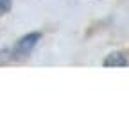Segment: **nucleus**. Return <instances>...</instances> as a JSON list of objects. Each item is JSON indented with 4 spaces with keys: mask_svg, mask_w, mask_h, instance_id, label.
Returning a JSON list of instances; mask_svg holds the SVG:
<instances>
[{
    "mask_svg": "<svg viewBox=\"0 0 129 134\" xmlns=\"http://www.w3.org/2000/svg\"><path fill=\"white\" fill-rule=\"evenodd\" d=\"M13 7V0H0V16L7 14Z\"/></svg>",
    "mask_w": 129,
    "mask_h": 134,
    "instance_id": "nucleus-3",
    "label": "nucleus"
},
{
    "mask_svg": "<svg viewBox=\"0 0 129 134\" xmlns=\"http://www.w3.org/2000/svg\"><path fill=\"white\" fill-rule=\"evenodd\" d=\"M40 40H41V32H38V31L27 32L25 36H22L20 40L14 43L13 50H11V59H16V61L27 59L31 55V52L36 48Z\"/></svg>",
    "mask_w": 129,
    "mask_h": 134,
    "instance_id": "nucleus-1",
    "label": "nucleus"
},
{
    "mask_svg": "<svg viewBox=\"0 0 129 134\" xmlns=\"http://www.w3.org/2000/svg\"><path fill=\"white\" fill-rule=\"evenodd\" d=\"M102 64H104L106 68H122V66H127L129 64V59H127V55H126L124 52L115 50V52H109L106 57H104Z\"/></svg>",
    "mask_w": 129,
    "mask_h": 134,
    "instance_id": "nucleus-2",
    "label": "nucleus"
}]
</instances>
